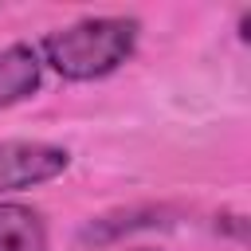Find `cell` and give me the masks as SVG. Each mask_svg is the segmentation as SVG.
Returning a JSON list of instances; mask_svg holds the SVG:
<instances>
[{
    "mask_svg": "<svg viewBox=\"0 0 251 251\" xmlns=\"http://www.w3.org/2000/svg\"><path fill=\"white\" fill-rule=\"evenodd\" d=\"M137 16H86L59 31H47L35 51L43 67L63 75L67 82H94L129 63V55L137 51Z\"/></svg>",
    "mask_w": 251,
    "mask_h": 251,
    "instance_id": "1",
    "label": "cell"
},
{
    "mask_svg": "<svg viewBox=\"0 0 251 251\" xmlns=\"http://www.w3.org/2000/svg\"><path fill=\"white\" fill-rule=\"evenodd\" d=\"M133 251H153V247H133Z\"/></svg>",
    "mask_w": 251,
    "mask_h": 251,
    "instance_id": "6",
    "label": "cell"
},
{
    "mask_svg": "<svg viewBox=\"0 0 251 251\" xmlns=\"http://www.w3.org/2000/svg\"><path fill=\"white\" fill-rule=\"evenodd\" d=\"M71 153L51 141H0V192H20L63 176Z\"/></svg>",
    "mask_w": 251,
    "mask_h": 251,
    "instance_id": "2",
    "label": "cell"
},
{
    "mask_svg": "<svg viewBox=\"0 0 251 251\" xmlns=\"http://www.w3.org/2000/svg\"><path fill=\"white\" fill-rule=\"evenodd\" d=\"M43 82V59L35 43H8L0 47V110L31 98Z\"/></svg>",
    "mask_w": 251,
    "mask_h": 251,
    "instance_id": "3",
    "label": "cell"
},
{
    "mask_svg": "<svg viewBox=\"0 0 251 251\" xmlns=\"http://www.w3.org/2000/svg\"><path fill=\"white\" fill-rule=\"evenodd\" d=\"M0 251H47L43 216L27 204L0 200Z\"/></svg>",
    "mask_w": 251,
    "mask_h": 251,
    "instance_id": "5",
    "label": "cell"
},
{
    "mask_svg": "<svg viewBox=\"0 0 251 251\" xmlns=\"http://www.w3.org/2000/svg\"><path fill=\"white\" fill-rule=\"evenodd\" d=\"M161 216H165V208H153V204H145V208H118V212H106V216L90 220V224L78 231V243H82V247H90V243H94V247H106V243H118V239L129 235V231L157 227Z\"/></svg>",
    "mask_w": 251,
    "mask_h": 251,
    "instance_id": "4",
    "label": "cell"
}]
</instances>
